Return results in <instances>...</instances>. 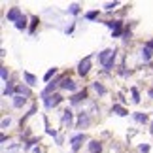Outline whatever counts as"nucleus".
<instances>
[{"instance_id":"20","label":"nucleus","mask_w":153,"mask_h":153,"mask_svg":"<svg viewBox=\"0 0 153 153\" xmlns=\"http://www.w3.org/2000/svg\"><path fill=\"white\" fill-rule=\"evenodd\" d=\"M15 93V87L11 85V83H6V87H4V97H8V95H13Z\"/></svg>"},{"instance_id":"6","label":"nucleus","mask_w":153,"mask_h":153,"mask_svg":"<svg viewBox=\"0 0 153 153\" xmlns=\"http://www.w3.org/2000/svg\"><path fill=\"white\" fill-rule=\"evenodd\" d=\"M61 89H64V91H76V89H78V85L74 83V79L62 78V79H61Z\"/></svg>"},{"instance_id":"14","label":"nucleus","mask_w":153,"mask_h":153,"mask_svg":"<svg viewBox=\"0 0 153 153\" xmlns=\"http://www.w3.org/2000/svg\"><path fill=\"white\" fill-rule=\"evenodd\" d=\"M23 78H25V81H27V85H36V78L30 74V72H23Z\"/></svg>"},{"instance_id":"33","label":"nucleus","mask_w":153,"mask_h":153,"mask_svg":"<svg viewBox=\"0 0 153 153\" xmlns=\"http://www.w3.org/2000/svg\"><path fill=\"white\" fill-rule=\"evenodd\" d=\"M149 97L153 98V87H151V89H149Z\"/></svg>"},{"instance_id":"10","label":"nucleus","mask_w":153,"mask_h":153,"mask_svg":"<svg viewBox=\"0 0 153 153\" xmlns=\"http://www.w3.org/2000/svg\"><path fill=\"white\" fill-rule=\"evenodd\" d=\"M89 151L91 153H100L102 151V144L98 142V140H91L89 142Z\"/></svg>"},{"instance_id":"26","label":"nucleus","mask_w":153,"mask_h":153,"mask_svg":"<svg viewBox=\"0 0 153 153\" xmlns=\"http://www.w3.org/2000/svg\"><path fill=\"white\" fill-rule=\"evenodd\" d=\"M131 93H132V97H134L132 100H134V102H140V95H138V89H134V87H132V89H131Z\"/></svg>"},{"instance_id":"22","label":"nucleus","mask_w":153,"mask_h":153,"mask_svg":"<svg viewBox=\"0 0 153 153\" xmlns=\"http://www.w3.org/2000/svg\"><path fill=\"white\" fill-rule=\"evenodd\" d=\"M114 64H115V53L111 55V59H110V61L104 64V70H111V68H114Z\"/></svg>"},{"instance_id":"17","label":"nucleus","mask_w":153,"mask_h":153,"mask_svg":"<svg viewBox=\"0 0 153 153\" xmlns=\"http://www.w3.org/2000/svg\"><path fill=\"white\" fill-rule=\"evenodd\" d=\"M15 28H17V30H25V28H27V19H25V15H23L21 19L15 23Z\"/></svg>"},{"instance_id":"2","label":"nucleus","mask_w":153,"mask_h":153,"mask_svg":"<svg viewBox=\"0 0 153 153\" xmlns=\"http://www.w3.org/2000/svg\"><path fill=\"white\" fill-rule=\"evenodd\" d=\"M106 25L111 28V32H114V38H119L121 34H123V23H121V21H108Z\"/></svg>"},{"instance_id":"15","label":"nucleus","mask_w":153,"mask_h":153,"mask_svg":"<svg viewBox=\"0 0 153 153\" xmlns=\"http://www.w3.org/2000/svg\"><path fill=\"white\" fill-rule=\"evenodd\" d=\"M85 97H87V91L83 89V91H79L78 95H74L72 98H70V102H72V104H78V102L81 100V98H85Z\"/></svg>"},{"instance_id":"29","label":"nucleus","mask_w":153,"mask_h":153,"mask_svg":"<svg viewBox=\"0 0 153 153\" xmlns=\"http://www.w3.org/2000/svg\"><path fill=\"white\" fill-rule=\"evenodd\" d=\"M117 4H119V2H108V4H106V6H104V8H106V10H108V11H111V10H114V8H115V6H117Z\"/></svg>"},{"instance_id":"28","label":"nucleus","mask_w":153,"mask_h":153,"mask_svg":"<svg viewBox=\"0 0 153 153\" xmlns=\"http://www.w3.org/2000/svg\"><path fill=\"white\" fill-rule=\"evenodd\" d=\"M38 23H40V19H38V17H32V25H30V34L34 32V28H36V25H38Z\"/></svg>"},{"instance_id":"4","label":"nucleus","mask_w":153,"mask_h":153,"mask_svg":"<svg viewBox=\"0 0 153 153\" xmlns=\"http://www.w3.org/2000/svg\"><path fill=\"white\" fill-rule=\"evenodd\" d=\"M21 17H23V11H21L19 8H11V10L8 11V15H6V19L11 21V23H17Z\"/></svg>"},{"instance_id":"12","label":"nucleus","mask_w":153,"mask_h":153,"mask_svg":"<svg viewBox=\"0 0 153 153\" xmlns=\"http://www.w3.org/2000/svg\"><path fill=\"white\" fill-rule=\"evenodd\" d=\"M25 102H27V97H23V95H15L13 97V106H15V108L25 106Z\"/></svg>"},{"instance_id":"27","label":"nucleus","mask_w":153,"mask_h":153,"mask_svg":"<svg viewBox=\"0 0 153 153\" xmlns=\"http://www.w3.org/2000/svg\"><path fill=\"white\" fill-rule=\"evenodd\" d=\"M10 123H11V119H10V117H4L0 125H2V128H8V127H10Z\"/></svg>"},{"instance_id":"32","label":"nucleus","mask_w":153,"mask_h":153,"mask_svg":"<svg viewBox=\"0 0 153 153\" xmlns=\"http://www.w3.org/2000/svg\"><path fill=\"white\" fill-rule=\"evenodd\" d=\"M146 48H149V49H153V40H149V42H146Z\"/></svg>"},{"instance_id":"34","label":"nucleus","mask_w":153,"mask_h":153,"mask_svg":"<svg viewBox=\"0 0 153 153\" xmlns=\"http://www.w3.org/2000/svg\"><path fill=\"white\" fill-rule=\"evenodd\" d=\"M149 131H151V132H153V123H151V128H149Z\"/></svg>"},{"instance_id":"25","label":"nucleus","mask_w":153,"mask_h":153,"mask_svg":"<svg viewBox=\"0 0 153 153\" xmlns=\"http://www.w3.org/2000/svg\"><path fill=\"white\" fill-rule=\"evenodd\" d=\"M68 11H70V13H74V15H78V13H79V6H78V4H72V6L68 8Z\"/></svg>"},{"instance_id":"8","label":"nucleus","mask_w":153,"mask_h":153,"mask_svg":"<svg viewBox=\"0 0 153 153\" xmlns=\"http://www.w3.org/2000/svg\"><path fill=\"white\" fill-rule=\"evenodd\" d=\"M72 121H74L72 110H64V111H62V125H64V127H70V125H72Z\"/></svg>"},{"instance_id":"19","label":"nucleus","mask_w":153,"mask_h":153,"mask_svg":"<svg viewBox=\"0 0 153 153\" xmlns=\"http://www.w3.org/2000/svg\"><path fill=\"white\" fill-rule=\"evenodd\" d=\"M93 89H95L98 95H106V87L102 83H98V81H97V83H93Z\"/></svg>"},{"instance_id":"30","label":"nucleus","mask_w":153,"mask_h":153,"mask_svg":"<svg viewBox=\"0 0 153 153\" xmlns=\"http://www.w3.org/2000/svg\"><path fill=\"white\" fill-rule=\"evenodd\" d=\"M149 151V146L148 144H142V146H140V153H148Z\"/></svg>"},{"instance_id":"3","label":"nucleus","mask_w":153,"mask_h":153,"mask_svg":"<svg viewBox=\"0 0 153 153\" xmlns=\"http://www.w3.org/2000/svg\"><path fill=\"white\" fill-rule=\"evenodd\" d=\"M89 70H91V57H85L83 61L78 64V74L79 76H87V74H89Z\"/></svg>"},{"instance_id":"16","label":"nucleus","mask_w":153,"mask_h":153,"mask_svg":"<svg viewBox=\"0 0 153 153\" xmlns=\"http://www.w3.org/2000/svg\"><path fill=\"white\" fill-rule=\"evenodd\" d=\"M132 117H134V121H138V123H146V121H148V115L142 114V111H136Z\"/></svg>"},{"instance_id":"18","label":"nucleus","mask_w":153,"mask_h":153,"mask_svg":"<svg viewBox=\"0 0 153 153\" xmlns=\"http://www.w3.org/2000/svg\"><path fill=\"white\" fill-rule=\"evenodd\" d=\"M151 55H153V49H149V48H146V45H144V49H142V59H144V61H149Z\"/></svg>"},{"instance_id":"23","label":"nucleus","mask_w":153,"mask_h":153,"mask_svg":"<svg viewBox=\"0 0 153 153\" xmlns=\"http://www.w3.org/2000/svg\"><path fill=\"white\" fill-rule=\"evenodd\" d=\"M55 74H57V68H49L48 72H45V76H44V79H45V81H49V79L53 78V76H55Z\"/></svg>"},{"instance_id":"24","label":"nucleus","mask_w":153,"mask_h":153,"mask_svg":"<svg viewBox=\"0 0 153 153\" xmlns=\"http://www.w3.org/2000/svg\"><path fill=\"white\" fill-rule=\"evenodd\" d=\"M0 76H2V81L6 83V81H8V68H6V66L0 68Z\"/></svg>"},{"instance_id":"21","label":"nucleus","mask_w":153,"mask_h":153,"mask_svg":"<svg viewBox=\"0 0 153 153\" xmlns=\"http://www.w3.org/2000/svg\"><path fill=\"white\" fill-rule=\"evenodd\" d=\"M98 17V10H95V11H87L85 13V19H89V21H95Z\"/></svg>"},{"instance_id":"11","label":"nucleus","mask_w":153,"mask_h":153,"mask_svg":"<svg viewBox=\"0 0 153 153\" xmlns=\"http://www.w3.org/2000/svg\"><path fill=\"white\" fill-rule=\"evenodd\" d=\"M111 114H115V115H127L128 114V111L125 110V108H123V106H119V104H114V106H111Z\"/></svg>"},{"instance_id":"13","label":"nucleus","mask_w":153,"mask_h":153,"mask_svg":"<svg viewBox=\"0 0 153 153\" xmlns=\"http://www.w3.org/2000/svg\"><path fill=\"white\" fill-rule=\"evenodd\" d=\"M15 93H17V95H23V97H30V89L25 87V85H17L15 87Z\"/></svg>"},{"instance_id":"9","label":"nucleus","mask_w":153,"mask_h":153,"mask_svg":"<svg viewBox=\"0 0 153 153\" xmlns=\"http://www.w3.org/2000/svg\"><path fill=\"white\" fill-rule=\"evenodd\" d=\"M89 123H91V119H89V115L87 114H79V117H78V128H85V127H89Z\"/></svg>"},{"instance_id":"1","label":"nucleus","mask_w":153,"mask_h":153,"mask_svg":"<svg viewBox=\"0 0 153 153\" xmlns=\"http://www.w3.org/2000/svg\"><path fill=\"white\" fill-rule=\"evenodd\" d=\"M62 102V97L59 95V93H55V95H49V97H45L44 98V106L48 110H51V108H55V106H59Z\"/></svg>"},{"instance_id":"5","label":"nucleus","mask_w":153,"mask_h":153,"mask_svg":"<svg viewBox=\"0 0 153 153\" xmlns=\"http://www.w3.org/2000/svg\"><path fill=\"white\" fill-rule=\"evenodd\" d=\"M83 140H85V134H76V136H72V138H70V146H72V149L78 151L79 146L83 144Z\"/></svg>"},{"instance_id":"7","label":"nucleus","mask_w":153,"mask_h":153,"mask_svg":"<svg viewBox=\"0 0 153 153\" xmlns=\"http://www.w3.org/2000/svg\"><path fill=\"white\" fill-rule=\"evenodd\" d=\"M114 53H115L114 49H104V51L98 53V61H100L102 66H104V64H106V62H108L110 59H111V55H114Z\"/></svg>"},{"instance_id":"31","label":"nucleus","mask_w":153,"mask_h":153,"mask_svg":"<svg viewBox=\"0 0 153 153\" xmlns=\"http://www.w3.org/2000/svg\"><path fill=\"white\" fill-rule=\"evenodd\" d=\"M48 134H51V136L55 138V136H57V131H51V128H48Z\"/></svg>"}]
</instances>
